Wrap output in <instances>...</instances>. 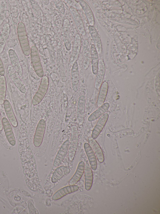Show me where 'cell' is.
I'll return each instance as SVG.
<instances>
[{"label": "cell", "instance_id": "8992f818", "mask_svg": "<svg viewBox=\"0 0 160 214\" xmlns=\"http://www.w3.org/2000/svg\"><path fill=\"white\" fill-rule=\"evenodd\" d=\"M69 144V141L67 140L61 146L53 162V165L55 167H58L63 161L68 150Z\"/></svg>", "mask_w": 160, "mask_h": 214}, {"label": "cell", "instance_id": "2e32d148", "mask_svg": "<svg viewBox=\"0 0 160 214\" xmlns=\"http://www.w3.org/2000/svg\"><path fill=\"white\" fill-rule=\"evenodd\" d=\"M105 72V65L103 61L100 60L98 62V70L96 78L95 86L97 89L101 87L104 78Z\"/></svg>", "mask_w": 160, "mask_h": 214}, {"label": "cell", "instance_id": "4dcf8cb0", "mask_svg": "<svg viewBox=\"0 0 160 214\" xmlns=\"http://www.w3.org/2000/svg\"><path fill=\"white\" fill-rule=\"evenodd\" d=\"M56 7L58 9L60 12L63 14L65 13V10L63 4L61 0H56L55 2Z\"/></svg>", "mask_w": 160, "mask_h": 214}, {"label": "cell", "instance_id": "5b68a950", "mask_svg": "<svg viewBox=\"0 0 160 214\" xmlns=\"http://www.w3.org/2000/svg\"><path fill=\"white\" fill-rule=\"evenodd\" d=\"M46 125V121L43 119L40 120L38 124L33 139V144L36 147H39L42 143Z\"/></svg>", "mask_w": 160, "mask_h": 214}, {"label": "cell", "instance_id": "d4e9b609", "mask_svg": "<svg viewBox=\"0 0 160 214\" xmlns=\"http://www.w3.org/2000/svg\"><path fill=\"white\" fill-rule=\"evenodd\" d=\"M109 107V104L108 103H104L89 116L88 121H92L101 116L108 110Z\"/></svg>", "mask_w": 160, "mask_h": 214}, {"label": "cell", "instance_id": "f1b7e54d", "mask_svg": "<svg viewBox=\"0 0 160 214\" xmlns=\"http://www.w3.org/2000/svg\"><path fill=\"white\" fill-rule=\"evenodd\" d=\"M6 81L5 77L1 76L0 78V104H3L6 91Z\"/></svg>", "mask_w": 160, "mask_h": 214}, {"label": "cell", "instance_id": "7a4b0ae2", "mask_svg": "<svg viewBox=\"0 0 160 214\" xmlns=\"http://www.w3.org/2000/svg\"><path fill=\"white\" fill-rule=\"evenodd\" d=\"M30 54L31 62L35 73L39 77L42 78L44 76V72L38 50L35 45H32L31 47Z\"/></svg>", "mask_w": 160, "mask_h": 214}, {"label": "cell", "instance_id": "484cf974", "mask_svg": "<svg viewBox=\"0 0 160 214\" xmlns=\"http://www.w3.org/2000/svg\"><path fill=\"white\" fill-rule=\"evenodd\" d=\"M90 50L92 72L94 74L96 75L98 70L99 60L98 53L94 44L91 45Z\"/></svg>", "mask_w": 160, "mask_h": 214}, {"label": "cell", "instance_id": "4fadbf2b", "mask_svg": "<svg viewBox=\"0 0 160 214\" xmlns=\"http://www.w3.org/2000/svg\"><path fill=\"white\" fill-rule=\"evenodd\" d=\"M84 148L91 168L93 170H95L97 167V162L94 151L89 144L87 142L84 143Z\"/></svg>", "mask_w": 160, "mask_h": 214}, {"label": "cell", "instance_id": "52a82bcc", "mask_svg": "<svg viewBox=\"0 0 160 214\" xmlns=\"http://www.w3.org/2000/svg\"><path fill=\"white\" fill-rule=\"evenodd\" d=\"M2 122L5 134L8 142L12 146L15 145L16 140L10 123L5 117L2 118Z\"/></svg>", "mask_w": 160, "mask_h": 214}, {"label": "cell", "instance_id": "d6986e66", "mask_svg": "<svg viewBox=\"0 0 160 214\" xmlns=\"http://www.w3.org/2000/svg\"><path fill=\"white\" fill-rule=\"evenodd\" d=\"M88 29L97 52L98 53L100 54L102 51V45L98 33L93 26L89 25L88 26Z\"/></svg>", "mask_w": 160, "mask_h": 214}, {"label": "cell", "instance_id": "3957f363", "mask_svg": "<svg viewBox=\"0 0 160 214\" xmlns=\"http://www.w3.org/2000/svg\"><path fill=\"white\" fill-rule=\"evenodd\" d=\"M48 85V77L46 76H43L42 78L38 90L32 100V104L33 105L38 104L42 100L47 91Z\"/></svg>", "mask_w": 160, "mask_h": 214}, {"label": "cell", "instance_id": "ac0fdd59", "mask_svg": "<svg viewBox=\"0 0 160 214\" xmlns=\"http://www.w3.org/2000/svg\"><path fill=\"white\" fill-rule=\"evenodd\" d=\"M89 144L95 152L99 162L101 163L103 162L104 157L102 151L97 142L92 137L88 139Z\"/></svg>", "mask_w": 160, "mask_h": 214}, {"label": "cell", "instance_id": "5bb4252c", "mask_svg": "<svg viewBox=\"0 0 160 214\" xmlns=\"http://www.w3.org/2000/svg\"><path fill=\"white\" fill-rule=\"evenodd\" d=\"M3 104L5 112L10 123L14 127H17L18 122L11 104L8 100L5 99Z\"/></svg>", "mask_w": 160, "mask_h": 214}, {"label": "cell", "instance_id": "ba28073f", "mask_svg": "<svg viewBox=\"0 0 160 214\" xmlns=\"http://www.w3.org/2000/svg\"><path fill=\"white\" fill-rule=\"evenodd\" d=\"M8 70L10 78L16 87L21 92L25 93L26 91L25 86L12 67L9 66Z\"/></svg>", "mask_w": 160, "mask_h": 214}, {"label": "cell", "instance_id": "cb8c5ba5", "mask_svg": "<svg viewBox=\"0 0 160 214\" xmlns=\"http://www.w3.org/2000/svg\"><path fill=\"white\" fill-rule=\"evenodd\" d=\"M83 67L87 69L89 66L91 57V50L88 41L85 40L83 42Z\"/></svg>", "mask_w": 160, "mask_h": 214}, {"label": "cell", "instance_id": "9c48e42d", "mask_svg": "<svg viewBox=\"0 0 160 214\" xmlns=\"http://www.w3.org/2000/svg\"><path fill=\"white\" fill-rule=\"evenodd\" d=\"M69 10L75 23L79 33L82 35H86V31L81 18L77 10L73 7H71Z\"/></svg>", "mask_w": 160, "mask_h": 214}, {"label": "cell", "instance_id": "e0dca14e", "mask_svg": "<svg viewBox=\"0 0 160 214\" xmlns=\"http://www.w3.org/2000/svg\"><path fill=\"white\" fill-rule=\"evenodd\" d=\"M71 79L72 89L74 92H77L79 84L78 66L77 61L74 62L72 67Z\"/></svg>", "mask_w": 160, "mask_h": 214}, {"label": "cell", "instance_id": "1f68e13d", "mask_svg": "<svg viewBox=\"0 0 160 214\" xmlns=\"http://www.w3.org/2000/svg\"><path fill=\"white\" fill-rule=\"evenodd\" d=\"M5 73V71L4 65L0 57V75L1 76H3Z\"/></svg>", "mask_w": 160, "mask_h": 214}, {"label": "cell", "instance_id": "6da1fadb", "mask_svg": "<svg viewBox=\"0 0 160 214\" xmlns=\"http://www.w3.org/2000/svg\"><path fill=\"white\" fill-rule=\"evenodd\" d=\"M17 34L20 45L25 55L28 56L30 53V47L27 38L26 28L22 22L18 23L17 27Z\"/></svg>", "mask_w": 160, "mask_h": 214}, {"label": "cell", "instance_id": "7402d4cb", "mask_svg": "<svg viewBox=\"0 0 160 214\" xmlns=\"http://www.w3.org/2000/svg\"><path fill=\"white\" fill-rule=\"evenodd\" d=\"M85 165L83 161L79 163L75 173L69 181V185H75L80 180L84 172Z\"/></svg>", "mask_w": 160, "mask_h": 214}, {"label": "cell", "instance_id": "9a60e30c", "mask_svg": "<svg viewBox=\"0 0 160 214\" xmlns=\"http://www.w3.org/2000/svg\"><path fill=\"white\" fill-rule=\"evenodd\" d=\"M85 187L87 190H89L91 189L93 181V176L91 166L88 160L85 165Z\"/></svg>", "mask_w": 160, "mask_h": 214}, {"label": "cell", "instance_id": "4316f807", "mask_svg": "<svg viewBox=\"0 0 160 214\" xmlns=\"http://www.w3.org/2000/svg\"><path fill=\"white\" fill-rule=\"evenodd\" d=\"M108 89V83L107 82L104 81L100 87L98 98L97 104L98 107L101 106L104 104L107 94Z\"/></svg>", "mask_w": 160, "mask_h": 214}, {"label": "cell", "instance_id": "83f0119b", "mask_svg": "<svg viewBox=\"0 0 160 214\" xmlns=\"http://www.w3.org/2000/svg\"><path fill=\"white\" fill-rule=\"evenodd\" d=\"M85 102V96H80L78 101L77 112L78 119L80 123H82L83 120Z\"/></svg>", "mask_w": 160, "mask_h": 214}, {"label": "cell", "instance_id": "7c38bea8", "mask_svg": "<svg viewBox=\"0 0 160 214\" xmlns=\"http://www.w3.org/2000/svg\"><path fill=\"white\" fill-rule=\"evenodd\" d=\"M108 118V113H104L99 118L92 132L91 137L95 139L98 136L105 126Z\"/></svg>", "mask_w": 160, "mask_h": 214}, {"label": "cell", "instance_id": "277c9868", "mask_svg": "<svg viewBox=\"0 0 160 214\" xmlns=\"http://www.w3.org/2000/svg\"><path fill=\"white\" fill-rule=\"evenodd\" d=\"M78 135L77 127L73 126L72 127L71 142H70L69 147V158L70 160H72L75 155L78 143Z\"/></svg>", "mask_w": 160, "mask_h": 214}, {"label": "cell", "instance_id": "8fae6325", "mask_svg": "<svg viewBox=\"0 0 160 214\" xmlns=\"http://www.w3.org/2000/svg\"><path fill=\"white\" fill-rule=\"evenodd\" d=\"M79 189V186L75 185L65 187L55 192L52 197V199L54 200H59L66 195L77 191Z\"/></svg>", "mask_w": 160, "mask_h": 214}, {"label": "cell", "instance_id": "603a6c76", "mask_svg": "<svg viewBox=\"0 0 160 214\" xmlns=\"http://www.w3.org/2000/svg\"><path fill=\"white\" fill-rule=\"evenodd\" d=\"M76 1H78L79 2L90 25L93 26L94 24V16L89 5L84 0H79Z\"/></svg>", "mask_w": 160, "mask_h": 214}, {"label": "cell", "instance_id": "d6a6232c", "mask_svg": "<svg viewBox=\"0 0 160 214\" xmlns=\"http://www.w3.org/2000/svg\"><path fill=\"white\" fill-rule=\"evenodd\" d=\"M2 129H3L2 124L0 112V131H1L2 130Z\"/></svg>", "mask_w": 160, "mask_h": 214}, {"label": "cell", "instance_id": "f546056e", "mask_svg": "<svg viewBox=\"0 0 160 214\" xmlns=\"http://www.w3.org/2000/svg\"><path fill=\"white\" fill-rule=\"evenodd\" d=\"M0 5V25L4 21L6 17L7 10L6 2L4 0H1Z\"/></svg>", "mask_w": 160, "mask_h": 214}, {"label": "cell", "instance_id": "44dd1931", "mask_svg": "<svg viewBox=\"0 0 160 214\" xmlns=\"http://www.w3.org/2000/svg\"><path fill=\"white\" fill-rule=\"evenodd\" d=\"M10 26L8 23L5 24L0 35V54L1 53L8 38L10 33Z\"/></svg>", "mask_w": 160, "mask_h": 214}, {"label": "cell", "instance_id": "ffe728a7", "mask_svg": "<svg viewBox=\"0 0 160 214\" xmlns=\"http://www.w3.org/2000/svg\"><path fill=\"white\" fill-rule=\"evenodd\" d=\"M70 172V169L65 166L57 168L52 174L51 179L52 182L53 183L56 182L63 176L69 173Z\"/></svg>", "mask_w": 160, "mask_h": 214}, {"label": "cell", "instance_id": "30bf717a", "mask_svg": "<svg viewBox=\"0 0 160 214\" xmlns=\"http://www.w3.org/2000/svg\"><path fill=\"white\" fill-rule=\"evenodd\" d=\"M8 55L12 67L19 77L22 75V70L18 57L14 51L10 49L8 51Z\"/></svg>", "mask_w": 160, "mask_h": 214}]
</instances>
